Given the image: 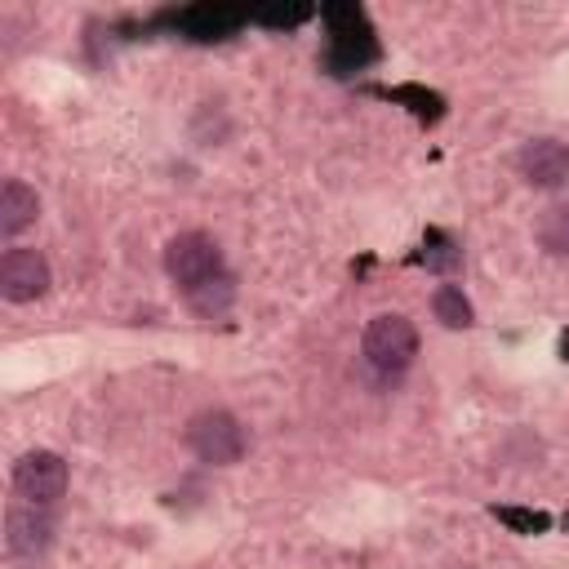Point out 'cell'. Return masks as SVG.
Masks as SVG:
<instances>
[{"mask_svg": "<svg viewBox=\"0 0 569 569\" xmlns=\"http://www.w3.org/2000/svg\"><path fill=\"white\" fill-rule=\"evenodd\" d=\"M365 360L378 369V373H400L413 365L418 356V329L400 316V311H378L369 325H365Z\"/></svg>", "mask_w": 569, "mask_h": 569, "instance_id": "obj_1", "label": "cell"}, {"mask_svg": "<svg viewBox=\"0 0 569 569\" xmlns=\"http://www.w3.org/2000/svg\"><path fill=\"white\" fill-rule=\"evenodd\" d=\"M187 449L209 467H231L244 458V427L227 409H200L187 422Z\"/></svg>", "mask_w": 569, "mask_h": 569, "instance_id": "obj_2", "label": "cell"}, {"mask_svg": "<svg viewBox=\"0 0 569 569\" xmlns=\"http://www.w3.org/2000/svg\"><path fill=\"white\" fill-rule=\"evenodd\" d=\"M164 271H169V280H173L182 293H191V289H200L204 280L222 276V249H218V240L204 236V231H182V236H173V240L164 244Z\"/></svg>", "mask_w": 569, "mask_h": 569, "instance_id": "obj_3", "label": "cell"}, {"mask_svg": "<svg viewBox=\"0 0 569 569\" xmlns=\"http://www.w3.org/2000/svg\"><path fill=\"white\" fill-rule=\"evenodd\" d=\"M13 489H18V498L49 507L67 493V462L53 449H31L13 462Z\"/></svg>", "mask_w": 569, "mask_h": 569, "instance_id": "obj_4", "label": "cell"}, {"mask_svg": "<svg viewBox=\"0 0 569 569\" xmlns=\"http://www.w3.org/2000/svg\"><path fill=\"white\" fill-rule=\"evenodd\" d=\"M49 289V262L40 249H4L0 258V298L4 302H36Z\"/></svg>", "mask_w": 569, "mask_h": 569, "instance_id": "obj_5", "label": "cell"}, {"mask_svg": "<svg viewBox=\"0 0 569 569\" xmlns=\"http://www.w3.org/2000/svg\"><path fill=\"white\" fill-rule=\"evenodd\" d=\"M516 164H520V178L529 187L556 191V187L569 182V142H560V138H533V142L520 147Z\"/></svg>", "mask_w": 569, "mask_h": 569, "instance_id": "obj_6", "label": "cell"}, {"mask_svg": "<svg viewBox=\"0 0 569 569\" xmlns=\"http://www.w3.org/2000/svg\"><path fill=\"white\" fill-rule=\"evenodd\" d=\"M53 538V520L36 502H13L4 511V547L9 556H40Z\"/></svg>", "mask_w": 569, "mask_h": 569, "instance_id": "obj_7", "label": "cell"}, {"mask_svg": "<svg viewBox=\"0 0 569 569\" xmlns=\"http://www.w3.org/2000/svg\"><path fill=\"white\" fill-rule=\"evenodd\" d=\"M240 9H227V4H196V9H182L173 22L191 36V40H222L240 27Z\"/></svg>", "mask_w": 569, "mask_h": 569, "instance_id": "obj_8", "label": "cell"}, {"mask_svg": "<svg viewBox=\"0 0 569 569\" xmlns=\"http://www.w3.org/2000/svg\"><path fill=\"white\" fill-rule=\"evenodd\" d=\"M36 218H40V196H36L22 178H9V182L0 187V236H18V231H27Z\"/></svg>", "mask_w": 569, "mask_h": 569, "instance_id": "obj_9", "label": "cell"}, {"mask_svg": "<svg viewBox=\"0 0 569 569\" xmlns=\"http://www.w3.org/2000/svg\"><path fill=\"white\" fill-rule=\"evenodd\" d=\"M187 302H191V311H200V316H222L231 302H236V284H231V276L222 271V276H213V280H204L200 289H191L187 293Z\"/></svg>", "mask_w": 569, "mask_h": 569, "instance_id": "obj_10", "label": "cell"}, {"mask_svg": "<svg viewBox=\"0 0 569 569\" xmlns=\"http://www.w3.org/2000/svg\"><path fill=\"white\" fill-rule=\"evenodd\" d=\"M431 311H436V320H440L445 329H467V325H471V302L462 298L458 284H440V289L431 293Z\"/></svg>", "mask_w": 569, "mask_h": 569, "instance_id": "obj_11", "label": "cell"}, {"mask_svg": "<svg viewBox=\"0 0 569 569\" xmlns=\"http://www.w3.org/2000/svg\"><path fill=\"white\" fill-rule=\"evenodd\" d=\"M538 244L556 258H569V204H551L538 218Z\"/></svg>", "mask_w": 569, "mask_h": 569, "instance_id": "obj_12", "label": "cell"}, {"mask_svg": "<svg viewBox=\"0 0 569 569\" xmlns=\"http://www.w3.org/2000/svg\"><path fill=\"white\" fill-rule=\"evenodd\" d=\"M422 262H427L431 271H453V267L462 262V253H458V244H453V240H445V236H427Z\"/></svg>", "mask_w": 569, "mask_h": 569, "instance_id": "obj_13", "label": "cell"}, {"mask_svg": "<svg viewBox=\"0 0 569 569\" xmlns=\"http://www.w3.org/2000/svg\"><path fill=\"white\" fill-rule=\"evenodd\" d=\"M249 18L253 22H267V27H293V22L311 18V9L307 4H293V9H249Z\"/></svg>", "mask_w": 569, "mask_h": 569, "instance_id": "obj_14", "label": "cell"}, {"mask_svg": "<svg viewBox=\"0 0 569 569\" xmlns=\"http://www.w3.org/2000/svg\"><path fill=\"white\" fill-rule=\"evenodd\" d=\"M498 516L516 529H547V516H529V511H498Z\"/></svg>", "mask_w": 569, "mask_h": 569, "instance_id": "obj_15", "label": "cell"}]
</instances>
